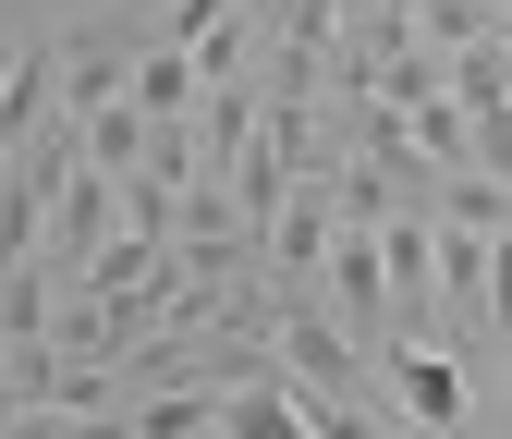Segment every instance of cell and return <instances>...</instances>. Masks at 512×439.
<instances>
[{
    "label": "cell",
    "mask_w": 512,
    "mask_h": 439,
    "mask_svg": "<svg viewBox=\"0 0 512 439\" xmlns=\"http://www.w3.org/2000/svg\"><path fill=\"white\" fill-rule=\"evenodd\" d=\"M159 13H86V25H61V110H110V98H135V61H147Z\"/></svg>",
    "instance_id": "cell-2"
},
{
    "label": "cell",
    "mask_w": 512,
    "mask_h": 439,
    "mask_svg": "<svg viewBox=\"0 0 512 439\" xmlns=\"http://www.w3.org/2000/svg\"><path fill=\"white\" fill-rule=\"evenodd\" d=\"M147 135H159V122H147L135 98H110V110H86V159H98V171H135V159H147Z\"/></svg>",
    "instance_id": "cell-8"
},
{
    "label": "cell",
    "mask_w": 512,
    "mask_h": 439,
    "mask_svg": "<svg viewBox=\"0 0 512 439\" xmlns=\"http://www.w3.org/2000/svg\"><path fill=\"white\" fill-rule=\"evenodd\" d=\"M220 439H317V415H305V391H293V366H269V379L220 391Z\"/></svg>",
    "instance_id": "cell-5"
},
{
    "label": "cell",
    "mask_w": 512,
    "mask_h": 439,
    "mask_svg": "<svg viewBox=\"0 0 512 439\" xmlns=\"http://www.w3.org/2000/svg\"><path fill=\"white\" fill-rule=\"evenodd\" d=\"M378 366H391V403H403L427 439H464L476 366H488V354H452V342H427V330H391V342H378Z\"/></svg>",
    "instance_id": "cell-1"
},
{
    "label": "cell",
    "mask_w": 512,
    "mask_h": 439,
    "mask_svg": "<svg viewBox=\"0 0 512 439\" xmlns=\"http://www.w3.org/2000/svg\"><path fill=\"white\" fill-rule=\"evenodd\" d=\"M196 98H208L196 49H183V37H147V61H135V110H147V122H196Z\"/></svg>",
    "instance_id": "cell-6"
},
{
    "label": "cell",
    "mask_w": 512,
    "mask_h": 439,
    "mask_svg": "<svg viewBox=\"0 0 512 439\" xmlns=\"http://www.w3.org/2000/svg\"><path fill=\"white\" fill-rule=\"evenodd\" d=\"M122 427L135 439H220V391H147V403H122Z\"/></svg>",
    "instance_id": "cell-7"
},
{
    "label": "cell",
    "mask_w": 512,
    "mask_h": 439,
    "mask_svg": "<svg viewBox=\"0 0 512 439\" xmlns=\"http://www.w3.org/2000/svg\"><path fill=\"white\" fill-rule=\"evenodd\" d=\"M122 232V171H98V159H74V183H61V208H49V257H61V281H74L98 244Z\"/></svg>",
    "instance_id": "cell-3"
},
{
    "label": "cell",
    "mask_w": 512,
    "mask_h": 439,
    "mask_svg": "<svg viewBox=\"0 0 512 439\" xmlns=\"http://www.w3.org/2000/svg\"><path fill=\"white\" fill-rule=\"evenodd\" d=\"M37 122H61V37H25L0 61V147H25Z\"/></svg>",
    "instance_id": "cell-4"
},
{
    "label": "cell",
    "mask_w": 512,
    "mask_h": 439,
    "mask_svg": "<svg viewBox=\"0 0 512 439\" xmlns=\"http://www.w3.org/2000/svg\"><path fill=\"white\" fill-rule=\"evenodd\" d=\"M0 159H13V147H0Z\"/></svg>",
    "instance_id": "cell-9"
}]
</instances>
